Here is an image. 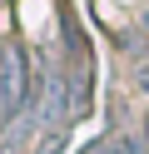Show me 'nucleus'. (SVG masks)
Masks as SVG:
<instances>
[{
  "mask_svg": "<svg viewBox=\"0 0 149 154\" xmlns=\"http://www.w3.org/2000/svg\"><path fill=\"white\" fill-rule=\"evenodd\" d=\"M30 60L20 45H5L0 50V119L15 124L20 119V104H25V90H30Z\"/></svg>",
  "mask_w": 149,
  "mask_h": 154,
  "instance_id": "obj_1",
  "label": "nucleus"
},
{
  "mask_svg": "<svg viewBox=\"0 0 149 154\" xmlns=\"http://www.w3.org/2000/svg\"><path fill=\"white\" fill-rule=\"evenodd\" d=\"M85 154H119V139H95Z\"/></svg>",
  "mask_w": 149,
  "mask_h": 154,
  "instance_id": "obj_3",
  "label": "nucleus"
},
{
  "mask_svg": "<svg viewBox=\"0 0 149 154\" xmlns=\"http://www.w3.org/2000/svg\"><path fill=\"white\" fill-rule=\"evenodd\" d=\"M144 144H149V114H144Z\"/></svg>",
  "mask_w": 149,
  "mask_h": 154,
  "instance_id": "obj_5",
  "label": "nucleus"
},
{
  "mask_svg": "<svg viewBox=\"0 0 149 154\" xmlns=\"http://www.w3.org/2000/svg\"><path fill=\"white\" fill-rule=\"evenodd\" d=\"M119 154H149L144 134H124V139H119Z\"/></svg>",
  "mask_w": 149,
  "mask_h": 154,
  "instance_id": "obj_2",
  "label": "nucleus"
},
{
  "mask_svg": "<svg viewBox=\"0 0 149 154\" xmlns=\"http://www.w3.org/2000/svg\"><path fill=\"white\" fill-rule=\"evenodd\" d=\"M134 85H139V90H149V65H139V70H134Z\"/></svg>",
  "mask_w": 149,
  "mask_h": 154,
  "instance_id": "obj_4",
  "label": "nucleus"
}]
</instances>
